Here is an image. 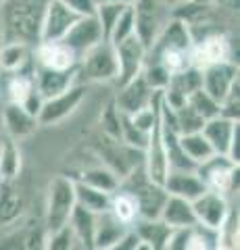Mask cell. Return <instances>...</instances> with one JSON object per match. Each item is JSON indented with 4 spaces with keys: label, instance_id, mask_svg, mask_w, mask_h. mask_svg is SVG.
I'll return each instance as SVG.
<instances>
[{
    "label": "cell",
    "instance_id": "1",
    "mask_svg": "<svg viewBox=\"0 0 240 250\" xmlns=\"http://www.w3.org/2000/svg\"><path fill=\"white\" fill-rule=\"evenodd\" d=\"M48 0H2L0 2V44L40 42L42 19Z\"/></svg>",
    "mask_w": 240,
    "mask_h": 250
},
{
    "label": "cell",
    "instance_id": "2",
    "mask_svg": "<svg viewBox=\"0 0 240 250\" xmlns=\"http://www.w3.org/2000/svg\"><path fill=\"white\" fill-rule=\"evenodd\" d=\"M75 208V182L67 175L52 177L48 184V194H46V217H44V229L46 233H52L69 223Z\"/></svg>",
    "mask_w": 240,
    "mask_h": 250
},
{
    "label": "cell",
    "instance_id": "3",
    "mask_svg": "<svg viewBox=\"0 0 240 250\" xmlns=\"http://www.w3.org/2000/svg\"><path fill=\"white\" fill-rule=\"evenodd\" d=\"M119 188L128 190L138 202V217L140 219H159L161 208L167 200V192L161 184H154L142 169H136L131 175H128L126 184H119Z\"/></svg>",
    "mask_w": 240,
    "mask_h": 250
},
{
    "label": "cell",
    "instance_id": "4",
    "mask_svg": "<svg viewBox=\"0 0 240 250\" xmlns=\"http://www.w3.org/2000/svg\"><path fill=\"white\" fill-rule=\"evenodd\" d=\"M119 62L117 52L111 42L103 40L90 48L77 62V80L84 82H117Z\"/></svg>",
    "mask_w": 240,
    "mask_h": 250
},
{
    "label": "cell",
    "instance_id": "5",
    "mask_svg": "<svg viewBox=\"0 0 240 250\" xmlns=\"http://www.w3.org/2000/svg\"><path fill=\"white\" fill-rule=\"evenodd\" d=\"M34 61L17 71H0L4 80V100L6 103H15L25 106L29 113L38 117V111L42 106V96L36 90V80H34Z\"/></svg>",
    "mask_w": 240,
    "mask_h": 250
},
{
    "label": "cell",
    "instance_id": "6",
    "mask_svg": "<svg viewBox=\"0 0 240 250\" xmlns=\"http://www.w3.org/2000/svg\"><path fill=\"white\" fill-rule=\"evenodd\" d=\"M195 171L203 179L207 190L223 194V196L238 190V163L232 161L228 154L215 152L203 163H198Z\"/></svg>",
    "mask_w": 240,
    "mask_h": 250
},
{
    "label": "cell",
    "instance_id": "7",
    "mask_svg": "<svg viewBox=\"0 0 240 250\" xmlns=\"http://www.w3.org/2000/svg\"><path fill=\"white\" fill-rule=\"evenodd\" d=\"M84 98H86V85L75 82L65 92L42 100V106L38 111V123L44 125V127H52V125L63 123L67 117H71L80 108Z\"/></svg>",
    "mask_w": 240,
    "mask_h": 250
},
{
    "label": "cell",
    "instance_id": "8",
    "mask_svg": "<svg viewBox=\"0 0 240 250\" xmlns=\"http://www.w3.org/2000/svg\"><path fill=\"white\" fill-rule=\"evenodd\" d=\"M234 61L232 59V42L219 31L203 36V40H195L190 48V62L196 69H205L215 62Z\"/></svg>",
    "mask_w": 240,
    "mask_h": 250
},
{
    "label": "cell",
    "instance_id": "9",
    "mask_svg": "<svg viewBox=\"0 0 240 250\" xmlns=\"http://www.w3.org/2000/svg\"><path fill=\"white\" fill-rule=\"evenodd\" d=\"M142 154H144V173L154 184L163 186L165 177L169 173V163H167V152H165V142H163V129H161V117L149 131V140H146Z\"/></svg>",
    "mask_w": 240,
    "mask_h": 250
},
{
    "label": "cell",
    "instance_id": "10",
    "mask_svg": "<svg viewBox=\"0 0 240 250\" xmlns=\"http://www.w3.org/2000/svg\"><path fill=\"white\" fill-rule=\"evenodd\" d=\"M236 80H240V77H238V62L234 61L215 62V65L200 69V88L218 103L226 98V94L230 92Z\"/></svg>",
    "mask_w": 240,
    "mask_h": 250
},
{
    "label": "cell",
    "instance_id": "11",
    "mask_svg": "<svg viewBox=\"0 0 240 250\" xmlns=\"http://www.w3.org/2000/svg\"><path fill=\"white\" fill-rule=\"evenodd\" d=\"M77 19H80V15H75L63 0H48L44 11V19H42L40 42L63 40Z\"/></svg>",
    "mask_w": 240,
    "mask_h": 250
},
{
    "label": "cell",
    "instance_id": "12",
    "mask_svg": "<svg viewBox=\"0 0 240 250\" xmlns=\"http://www.w3.org/2000/svg\"><path fill=\"white\" fill-rule=\"evenodd\" d=\"M192 208L196 215V223L205 225L211 229H221L230 215V205L223 194H218L213 190H205L200 196L192 200Z\"/></svg>",
    "mask_w": 240,
    "mask_h": 250
},
{
    "label": "cell",
    "instance_id": "13",
    "mask_svg": "<svg viewBox=\"0 0 240 250\" xmlns=\"http://www.w3.org/2000/svg\"><path fill=\"white\" fill-rule=\"evenodd\" d=\"M103 40H105L103 27H100L96 15L80 17L73 23V27L67 31V36L63 38V42L77 54V59H82L90 48H94Z\"/></svg>",
    "mask_w": 240,
    "mask_h": 250
},
{
    "label": "cell",
    "instance_id": "14",
    "mask_svg": "<svg viewBox=\"0 0 240 250\" xmlns=\"http://www.w3.org/2000/svg\"><path fill=\"white\" fill-rule=\"evenodd\" d=\"M117 52V62H119V75H117V83H126L131 77H136L138 73H142L144 61H146V46L138 40V36H130L128 40L119 42L115 46Z\"/></svg>",
    "mask_w": 240,
    "mask_h": 250
},
{
    "label": "cell",
    "instance_id": "15",
    "mask_svg": "<svg viewBox=\"0 0 240 250\" xmlns=\"http://www.w3.org/2000/svg\"><path fill=\"white\" fill-rule=\"evenodd\" d=\"M0 117H2V127H4L6 138L15 140V142L29 138L40 127L38 117L34 113H29L25 106L15 104V103H4Z\"/></svg>",
    "mask_w": 240,
    "mask_h": 250
},
{
    "label": "cell",
    "instance_id": "16",
    "mask_svg": "<svg viewBox=\"0 0 240 250\" xmlns=\"http://www.w3.org/2000/svg\"><path fill=\"white\" fill-rule=\"evenodd\" d=\"M157 90H153L149 83H146L144 75L138 73L136 77H131L130 82L119 85V94L115 98V106L119 108V113L123 115H134L136 111H140L142 106L151 104L153 94Z\"/></svg>",
    "mask_w": 240,
    "mask_h": 250
},
{
    "label": "cell",
    "instance_id": "17",
    "mask_svg": "<svg viewBox=\"0 0 240 250\" xmlns=\"http://www.w3.org/2000/svg\"><path fill=\"white\" fill-rule=\"evenodd\" d=\"M34 62L48 69H77L80 59L63 40H50L34 46Z\"/></svg>",
    "mask_w": 240,
    "mask_h": 250
},
{
    "label": "cell",
    "instance_id": "18",
    "mask_svg": "<svg viewBox=\"0 0 240 250\" xmlns=\"http://www.w3.org/2000/svg\"><path fill=\"white\" fill-rule=\"evenodd\" d=\"M36 65V62H34ZM34 80L36 90L42 96V100L57 96L77 82V69H48V67H34Z\"/></svg>",
    "mask_w": 240,
    "mask_h": 250
},
{
    "label": "cell",
    "instance_id": "19",
    "mask_svg": "<svg viewBox=\"0 0 240 250\" xmlns=\"http://www.w3.org/2000/svg\"><path fill=\"white\" fill-rule=\"evenodd\" d=\"M161 27L163 25L159 21L154 0H136L134 2V34L146 46V50L153 46Z\"/></svg>",
    "mask_w": 240,
    "mask_h": 250
},
{
    "label": "cell",
    "instance_id": "20",
    "mask_svg": "<svg viewBox=\"0 0 240 250\" xmlns=\"http://www.w3.org/2000/svg\"><path fill=\"white\" fill-rule=\"evenodd\" d=\"M200 131H203V136L207 138V142L211 144L213 152L228 154L232 140H234V136L238 134V121L228 119V117H221V115H215L203 123V129Z\"/></svg>",
    "mask_w": 240,
    "mask_h": 250
},
{
    "label": "cell",
    "instance_id": "21",
    "mask_svg": "<svg viewBox=\"0 0 240 250\" xmlns=\"http://www.w3.org/2000/svg\"><path fill=\"white\" fill-rule=\"evenodd\" d=\"M163 188L172 196H180L190 202L207 190L203 179L196 175V171H180V169H169Z\"/></svg>",
    "mask_w": 240,
    "mask_h": 250
},
{
    "label": "cell",
    "instance_id": "22",
    "mask_svg": "<svg viewBox=\"0 0 240 250\" xmlns=\"http://www.w3.org/2000/svg\"><path fill=\"white\" fill-rule=\"evenodd\" d=\"M130 225L121 223L111 210H103L96 215V225H94V248L109 250L117 244V240L128 231Z\"/></svg>",
    "mask_w": 240,
    "mask_h": 250
},
{
    "label": "cell",
    "instance_id": "23",
    "mask_svg": "<svg viewBox=\"0 0 240 250\" xmlns=\"http://www.w3.org/2000/svg\"><path fill=\"white\" fill-rule=\"evenodd\" d=\"M159 219L167 223L172 229L196 225V215H195V208H192V202L180 196H172V194H167V200L163 208H161Z\"/></svg>",
    "mask_w": 240,
    "mask_h": 250
},
{
    "label": "cell",
    "instance_id": "24",
    "mask_svg": "<svg viewBox=\"0 0 240 250\" xmlns=\"http://www.w3.org/2000/svg\"><path fill=\"white\" fill-rule=\"evenodd\" d=\"M131 229L138 233L142 248H151V250L165 248L169 231H172V228L161 219H140V217L131 223Z\"/></svg>",
    "mask_w": 240,
    "mask_h": 250
},
{
    "label": "cell",
    "instance_id": "25",
    "mask_svg": "<svg viewBox=\"0 0 240 250\" xmlns=\"http://www.w3.org/2000/svg\"><path fill=\"white\" fill-rule=\"evenodd\" d=\"M69 225H71L73 238L77 246L82 248H94V225H96V213L75 205L71 217H69Z\"/></svg>",
    "mask_w": 240,
    "mask_h": 250
},
{
    "label": "cell",
    "instance_id": "26",
    "mask_svg": "<svg viewBox=\"0 0 240 250\" xmlns=\"http://www.w3.org/2000/svg\"><path fill=\"white\" fill-rule=\"evenodd\" d=\"M34 61V46L21 42L0 44V71H17Z\"/></svg>",
    "mask_w": 240,
    "mask_h": 250
},
{
    "label": "cell",
    "instance_id": "27",
    "mask_svg": "<svg viewBox=\"0 0 240 250\" xmlns=\"http://www.w3.org/2000/svg\"><path fill=\"white\" fill-rule=\"evenodd\" d=\"M73 182H75V205L88 208L96 215L103 213V210H109L111 194H107L103 190H96V188L84 184V182H80V179H73Z\"/></svg>",
    "mask_w": 240,
    "mask_h": 250
},
{
    "label": "cell",
    "instance_id": "28",
    "mask_svg": "<svg viewBox=\"0 0 240 250\" xmlns=\"http://www.w3.org/2000/svg\"><path fill=\"white\" fill-rule=\"evenodd\" d=\"M21 171V152L15 140L4 138L0 144V182H13Z\"/></svg>",
    "mask_w": 240,
    "mask_h": 250
},
{
    "label": "cell",
    "instance_id": "29",
    "mask_svg": "<svg viewBox=\"0 0 240 250\" xmlns=\"http://www.w3.org/2000/svg\"><path fill=\"white\" fill-rule=\"evenodd\" d=\"M177 140H180V146L182 150L186 152V156L198 165V163H203L205 159H209L213 152L211 144L207 142V138L203 136V131H190V134H177Z\"/></svg>",
    "mask_w": 240,
    "mask_h": 250
},
{
    "label": "cell",
    "instance_id": "30",
    "mask_svg": "<svg viewBox=\"0 0 240 250\" xmlns=\"http://www.w3.org/2000/svg\"><path fill=\"white\" fill-rule=\"evenodd\" d=\"M109 210L126 225H131L138 219V202L128 190H123V188H117V190L111 194Z\"/></svg>",
    "mask_w": 240,
    "mask_h": 250
},
{
    "label": "cell",
    "instance_id": "31",
    "mask_svg": "<svg viewBox=\"0 0 240 250\" xmlns=\"http://www.w3.org/2000/svg\"><path fill=\"white\" fill-rule=\"evenodd\" d=\"M200 88V69L196 67H188L180 73H174L169 75V82L165 85L167 92H174V94H180V96L188 98L192 92Z\"/></svg>",
    "mask_w": 240,
    "mask_h": 250
},
{
    "label": "cell",
    "instance_id": "32",
    "mask_svg": "<svg viewBox=\"0 0 240 250\" xmlns=\"http://www.w3.org/2000/svg\"><path fill=\"white\" fill-rule=\"evenodd\" d=\"M80 182L88 184V186H92V188H96V190H103V192H107V194H113V192L119 188L121 179H119V175L115 173L113 169H109V167H92V169H88V171H84Z\"/></svg>",
    "mask_w": 240,
    "mask_h": 250
},
{
    "label": "cell",
    "instance_id": "33",
    "mask_svg": "<svg viewBox=\"0 0 240 250\" xmlns=\"http://www.w3.org/2000/svg\"><path fill=\"white\" fill-rule=\"evenodd\" d=\"M23 210V200L17 192L13 190L11 182L0 184V223L15 221Z\"/></svg>",
    "mask_w": 240,
    "mask_h": 250
},
{
    "label": "cell",
    "instance_id": "34",
    "mask_svg": "<svg viewBox=\"0 0 240 250\" xmlns=\"http://www.w3.org/2000/svg\"><path fill=\"white\" fill-rule=\"evenodd\" d=\"M172 115H174V129L177 134H190V131L203 129L205 119L188 103H184L177 108H172Z\"/></svg>",
    "mask_w": 240,
    "mask_h": 250
},
{
    "label": "cell",
    "instance_id": "35",
    "mask_svg": "<svg viewBox=\"0 0 240 250\" xmlns=\"http://www.w3.org/2000/svg\"><path fill=\"white\" fill-rule=\"evenodd\" d=\"M130 36H134V4H128L126 9L121 11L119 19L115 21L111 34H109V38H107V42H111L113 46H117L119 42L128 40Z\"/></svg>",
    "mask_w": 240,
    "mask_h": 250
},
{
    "label": "cell",
    "instance_id": "36",
    "mask_svg": "<svg viewBox=\"0 0 240 250\" xmlns=\"http://www.w3.org/2000/svg\"><path fill=\"white\" fill-rule=\"evenodd\" d=\"M186 103L195 108V111L203 117L205 121L211 119V117H215V115H219V103H218V100H213L203 88H198V90L192 92L190 96L186 98Z\"/></svg>",
    "mask_w": 240,
    "mask_h": 250
},
{
    "label": "cell",
    "instance_id": "37",
    "mask_svg": "<svg viewBox=\"0 0 240 250\" xmlns=\"http://www.w3.org/2000/svg\"><path fill=\"white\" fill-rule=\"evenodd\" d=\"M100 127H103V134L109 140L121 142V113L115 106V103H111L100 115Z\"/></svg>",
    "mask_w": 240,
    "mask_h": 250
},
{
    "label": "cell",
    "instance_id": "38",
    "mask_svg": "<svg viewBox=\"0 0 240 250\" xmlns=\"http://www.w3.org/2000/svg\"><path fill=\"white\" fill-rule=\"evenodd\" d=\"M44 248H52V250H69L75 246V238H73V231H71V225H63L61 229L52 231V233H46L44 236Z\"/></svg>",
    "mask_w": 240,
    "mask_h": 250
},
{
    "label": "cell",
    "instance_id": "39",
    "mask_svg": "<svg viewBox=\"0 0 240 250\" xmlns=\"http://www.w3.org/2000/svg\"><path fill=\"white\" fill-rule=\"evenodd\" d=\"M219 115L234 121L240 119V80L234 82V85L226 94V98L219 103Z\"/></svg>",
    "mask_w": 240,
    "mask_h": 250
},
{
    "label": "cell",
    "instance_id": "40",
    "mask_svg": "<svg viewBox=\"0 0 240 250\" xmlns=\"http://www.w3.org/2000/svg\"><path fill=\"white\" fill-rule=\"evenodd\" d=\"M63 2L80 17H88V15L96 13V2L94 0H63Z\"/></svg>",
    "mask_w": 240,
    "mask_h": 250
},
{
    "label": "cell",
    "instance_id": "41",
    "mask_svg": "<svg viewBox=\"0 0 240 250\" xmlns=\"http://www.w3.org/2000/svg\"><path fill=\"white\" fill-rule=\"evenodd\" d=\"M96 4H105V2H119V4H134L136 0H94Z\"/></svg>",
    "mask_w": 240,
    "mask_h": 250
},
{
    "label": "cell",
    "instance_id": "42",
    "mask_svg": "<svg viewBox=\"0 0 240 250\" xmlns=\"http://www.w3.org/2000/svg\"><path fill=\"white\" fill-rule=\"evenodd\" d=\"M163 2L169 4V6H175V9H177V6H182V4L188 2V0H163Z\"/></svg>",
    "mask_w": 240,
    "mask_h": 250
},
{
    "label": "cell",
    "instance_id": "43",
    "mask_svg": "<svg viewBox=\"0 0 240 250\" xmlns=\"http://www.w3.org/2000/svg\"><path fill=\"white\" fill-rule=\"evenodd\" d=\"M4 138H6V134H4V127H2V117H0V144H2Z\"/></svg>",
    "mask_w": 240,
    "mask_h": 250
},
{
    "label": "cell",
    "instance_id": "44",
    "mask_svg": "<svg viewBox=\"0 0 240 250\" xmlns=\"http://www.w3.org/2000/svg\"><path fill=\"white\" fill-rule=\"evenodd\" d=\"M190 2H198V4H207L209 0H190Z\"/></svg>",
    "mask_w": 240,
    "mask_h": 250
},
{
    "label": "cell",
    "instance_id": "45",
    "mask_svg": "<svg viewBox=\"0 0 240 250\" xmlns=\"http://www.w3.org/2000/svg\"><path fill=\"white\" fill-rule=\"evenodd\" d=\"M0 2H2V0H0Z\"/></svg>",
    "mask_w": 240,
    "mask_h": 250
},
{
    "label": "cell",
    "instance_id": "46",
    "mask_svg": "<svg viewBox=\"0 0 240 250\" xmlns=\"http://www.w3.org/2000/svg\"><path fill=\"white\" fill-rule=\"evenodd\" d=\"M0 184H2V182H0Z\"/></svg>",
    "mask_w": 240,
    "mask_h": 250
}]
</instances>
